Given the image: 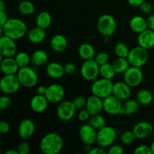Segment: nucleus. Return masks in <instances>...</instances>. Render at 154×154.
Returning a JSON list of instances; mask_svg holds the SVG:
<instances>
[{
  "mask_svg": "<svg viewBox=\"0 0 154 154\" xmlns=\"http://www.w3.org/2000/svg\"><path fill=\"white\" fill-rule=\"evenodd\" d=\"M39 148L45 154H58L63 148V140L59 134L49 132L42 138Z\"/></svg>",
  "mask_w": 154,
  "mask_h": 154,
  "instance_id": "obj_1",
  "label": "nucleus"
},
{
  "mask_svg": "<svg viewBox=\"0 0 154 154\" xmlns=\"http://www.w3.org/2000/svg\"><path fill=\"white\" fill-rule=\"evenodd\" d=\"M1 32L4 35L11 38L19 40L27 34V26L22 20L11 18L1 27Z\"/></svg>",
  "mask_w": 154,
  "mask_h": 154,
  "instance_id": "obj_2",
  "label": "nucleus"
},
{
  "mask_svg": "<svg viewBox=\"0 0 154 154\" xmlns=\"http://www.w3.org/2000/svg\"><path fill=\"white\" fill-rule=\"evenodd\" d=\"M114 83L112 80L100 78L93 81L91 86L92 94L104 99L108 96L112 95Z\"/></svg>",
  "mask_w": 154,
  "mask_h": 154,
  "instance_id": "obj_3",
  "label": "nucleus"
},
{
  "mask_svg": "<svg viewBox=\"0 0 154 154\" xmlns=\"http://www.w3.org/2000/svg\"><path fill=\"white\" fill-rule=\"evenodd\" d=\"M97 29L101 35L109 37L114 34L117 30V22L113 16L105 14L99 17L97 22Z\"/></svg>",
  "mask_w": 154,
  "mask_h": 154,
  "instance_id": "obj_4",
  "label": "nucleus"
},
{
  "mask_svg": "<svg viewBox=\"0 0 154 154\" xmlns=\"http://www.w3.org/2000/svg\"><path fill=\"white\" fill-rule=\"evenodd\" d=\"M127 59L131 66L141 68L148 61V51L139 45L134 47L129 51Z\"/></svg>",
  "mask_w": 154,
  "mask_h": 154,
  "instance_id": "obj_5",
  "label": "nucleus"
},
{
  "mask_svg": "<svg viewBox=\"0 0 154 154\" xmlns=\"http://www.w3.org/2000/svg\"><path fill=\"white\" fill-rule=\"evenodd\" d=\"M17 75L21 86H23L26 88H32L35 87L38 81V75L37 72L34 69L29 66L20 68Z\"/></svg>",
  "mask_w": 154,
  "mask_h": 154,
  "instance_id": "obj_6",
  "label": "nucleus"
},
{
  "mask_svg": "<svg viewBox=\"0 0 154 154\" xmlns=\"http://www.w3.org/2000/svg\"><path fill=\"white\" fill-rule=\"evenodd\" d=\"M117 136V131L114 127L105 126L101 129L98 130L96 142L99 146L106 148V147H109L110 146L114 144Z\"/></svg>",
  "mask_w": 154,
  "mask_h": 154,
  "instance_id": "obj_7",
  "label": "nucleus"
},
{
  "mask_svg": "<svg viewBox=\"0 0 154 154\" xmlns=\"http://www.w3.org/2000/svg\"><path fill=\"white\" fill-rule=\"evenodd\" d=\"M99 66L94 59L84 60L81 66V75L87 81H94L99 75Z\"/></svg>",
  "mask_w": 154,
  "mask_h": 154,
  "instance_id": "obj_8",
  "label": "nucleus"
},
{
  "mask_svg": "<svg viewBox=\"0 0 154 154\" xmlns=\"http://www.w3.org/2000/svg\"><path fill=\"white\" fill-rule=\"evenodd\" d=\"M20 86L21 84L17 75H5L0 81V89L6 95L17 93Z\"/></svg>",
  "mask_w": 154,
  "mask_h": 154,
  "instance_id": "obj_9",
  "label": "nucleus"
},
{
  "mask_svg": "<svg viewBox=\"0 0 154 154\" xmlns=\"http://www.w3.org/2000/svg\"><path fill=\"white\" fill-rule=\"evenodd\" d=\"M143 78L144 75L141 68L135 66H130L123 74V81L132 88L138 87L142 82Z\"/></svg>",
  "mask_w": 154,
  "mask_h": 154,
  "instance_id": "obj_10",
  "label": "nucleus"
},
{
  "mask_svg": "<svg viewBox=\"0 0 154 154\" xmlns=\"http://www.w3.org/2000/svg\"><path fill=\"white\" fill-rule=\"evenodd\" d=\"M76 110L73 102L62 101L57 108V117L62 121H69L74 117Z\"/></svg>",
  "mask_w": 154,
  "mask_h": 154,
  "instance_id": "obj_11",
  "label": "nucleus"
},
{
  "mask_svg": "<svg viewBox=\"0 0 154 154\" xmlns=\"http://www.w3.org/2000/svg\"><path fill=\"white\" fill-rule=\"evenodd\" d=\"M17 47L13 38L6 35L0 37V55L2 57H13L16 55Z\"/></svg>",
  "mask_w": 154,
  "mask_h": 154,
  "instance_id": "obj_12",
  "label": "nucleus"
},
{
  "mask_svg": "<svg viewBox=\"0 0 154 154\" xmlns=\"http://www.w3.org/2000/svg\"><path fill=\"white\" fill-rule=\"evenodd\" d=\"M122 106H123L122 101L114 95H111L103 99L104 111L110 115L120 114Z\"/></svg>",
  "mask_w": 154,
  "mask_h": 154,
  "instance_id": "obj_13",
  "label": "nucleus"
},
{
  "mask_svg": "<svg viewBox=\"0 0 154 154\" xmlns=\"http://www.w3.org/2000/svg\"><path fill=\"white\" fill-rule=\"evenodd\" d=\"M97 133L98 131L94 129L90 123L83 125L79 129L80 138L86 145L91 146L96 142Z\"/></svg>",
  "mask_w": 154,
  "mask_h": 154,
  "instance_id": "obj_14",
  "label": "nucleus"
},
{
  "mask_svg": "<svg viewBox=\"0 0 154 154\" xmlns=\"http://www.w3.org/2000/svg\"><path fill=\"white\" fill-rule=\"evenodd\" d=\"M45 96L49 103H60L63 101L65 96V90L60 84H51L48 87Z\"/></svg>",
  "mask_w": 154,
  "mask_h": 154,
  "instance_id": "obj_15",
  "label": "nucleus"
},
{
  "mask_svg": "<svg viewBox=\"0 0 154 154\" xmlns=\"http://www.w3.org/2000/svg\"><path fill=\"white\" fill-rule=\"evenodd\" d=\"M35 132V125L30 119H24L18 126V135L22 139H29Z\"/></svg>",
  "mask_w": 154,
  "mask_h": 154,
  "instance_id": "obj_16",
  "label": "nucleus"
},
{
  "mask_svg": "<svg viewBox=\"0 0 154 154\" xmlns=\"http://www.w3.org/2000/svg\"><path fill=\"white\" fill-rule=\"evenodd\" d=\"M131 89L132 87H129L125 81H117L114 84L112 95L121 101H126L130 97L132 93Z\"/></svg>",
  "mask_w": 154,
  "mask_h": 154,
  "instance_id": "obj_17",
  "label": "nucleus"
},
{
  "mask_svg": "<svg viewBox=\"0 0 154 154\" xmlns=\"http://www.w3.org/2000/svg\"><path fill=\"white\" fill-rule=\"evenodd\" d=\"M153 126L150 123L146 121H141L134 126L132 131L138 139L147 138L153 132Z\"/></svg>",
  "mask_w": 154,
  "mask_h": 154,
  "instance_id": "obj_18",
  "label": "nucleus"
},
{
  "mask_svg": "<svg viewBox=\"0 0 154 154\" xmlns=\"http://www.w3.org/2000/svg\"><path fill=\"white\" fill-rule=\"evenodd\" d=\"M85 108L91 115L101 114L102 111H104L103 99L95 95H92L87 98Z\"/></svg>",
  "mask_w": 154,
  "mask_h": 154,
  "instance_id": "obj_19",
  "label": "nucleus"
},
{
  "mask_svg": "<svg viewBox=\"0 0 154 154\" xmlns=\"http://www.w3.org/2000/svg\"><path fill=\"white\" fill-rule=\"evenodd\" d=\"M48 100L45 97V95L36 94L33 96L30 100V108L34 112L42 113L48 107Z\"/></svg>",
  "mask_w": 154,
  "mask_h": 154,
  "instance_id": "obj_20",
  "label": "nucleus"
},
{
  "mask_svg": "<svg viewBox=\"0 0 154 154\" xmlns=\"http://www.w3.org/2000/svg\"><path fill=\"white\" fill-rule=\"evenodd\" d=\"M1 70L4 75H17L20 67L13 57H4L1 60Z\"/></svg>",
  "mask_w": 154,
  "mask_h": 154,
  "instance_id": "obj_21",
  "label": "nucleus"
},
{
  "mask_svg": "<svg viewBox=\"0 0 154 154\" xmlns=\"http://www.w3.org/2000/svg\"><path fill=\"white\" fill-rule=\"evenodd\" d=\"M138 45L145 49H151L154 47V31L147 29L139 33L138 36Z\"/></svg>",
  "mask_w": 154,
  "mask_h": 154,
  "instance_id": "obj_22",
  "label": "nucleus"
},
{
  "mask_svg": "<svg viewBox=\"0 0 154 154\" xmlns=\"http://www.w3.org/2000/svg\"><path fill=\"white\" fill-rule=\"evenodd\" d=\"M47 75L53 79H60L66 74L64 66L57 62H51L48 63L46 67Z\"/></svg>",
  "mask_w": 154,
  "mask_h": 154,
  "instance_id": "obj_23",
  "label": "nucleus"
},
{
  "mask_svg": "<svg viewBox=\"0 0 154 154\" xmlns=\"http://www.w3.org/2000/svg\"><path fill=\"white\" fill-rule=\"evenodd\" d=\"M46 38V31L45 29L36 26L31 29L27 32V38L29 42L34 45L42 43Z\"/></svg>",
  "mask_w": 154,
  "mask_h": 154,
  "instance_id": "obj_24",
  "label": "nucleus"
},
{
  "mask_svg": "<svg viewBox=\"0 0 154 154\" xmlns=\"http://www.w3.org/2000/svg\"><path fill=\"white\" fill-rule=\"evenodd\" d=\"M51 47L55 52L62 53L65 51L68 46V40L63 35L56 34L51 38Z\"/></svg>",
  "mask_w": 154,
  "mask_h": 154,
  "instance_id": "obj_25",
  "label": "nucleus"
},
{
  "mask_svg": "<svg viewBox=\"0 0 154 154\" xmlns=\"http://www.w3.org/2000/svg\"><path fill=\"white\" fill-rule=\"evenodd\" d=\"M129 27L134 32L139 34L147 29V19L142 16H134L129 21Z\"/></svg>",
  "mask_w": 154,
  "mask_h": 154,
  "instance_id": "obj_26",
  "label": "nucleus"
},
{
  "mask_svg": "<svg viewBox=\"0 0 154 154\" xmlns=\"http://www.w3.org/2000/svg\"><path fill=\"white\" fill-rule=\"evenodd\" d=\"M78 52L80 57L84 60L94 59L96 55L94 47L89 43L81 44L78 48Z\"/></svg>",
  "mask_w": 154,
  "mask_h": 154,
  "instance_id": "obj_27",
  "label": "nucleus"
},
{
  "mask_svg": "<svg viewBox=\"0 0 154 154\" xmlns=\"http://www.w3.org/2000/svg\"><path fill=\"white\" fill-rule=\"evenodd\" d=\"M48 55L44 50H36L31 55V63L36 67H40L47 63Z\"/></svg>",
  "mask_w": 154,
  "mask_h": 154,
  "instance_id": "obj_28",
  "label": "nucleus"
},
{
  "mask_svg": "<svg viewBox=\"0 0 154 154\" xmlns=\"http://www.w3.org/2000/svg\"><path fill=\"white\" fill-rule=\"evenodd\" d=\"M139 105L136 99H127L123 103L120 114L132 115L135 114L139 108Z\"/></svg>",
  "mask_w": 154,
  "mask_h": 154,
  "instance_id": "obj_29",
  "label": "nucleus"
},
{
  "mask_svg": "<svg viewBox=\"0 0 154 154\" xmlns=\"http://www.w3.org/2000/svg\"><path fill=\"white\" fill-rule=\"evenodd\" d=\"M111 64L114 67L116 74H124L131 66L128 59L124 57H117Z\"/></svg>",
  "mask_w": 154,
  "mask_h": 154,
  "instance_id": "obj_30",
  "label": "nucleus"
},
{
  "mask_svg": "<svg viewBox=\"0 0 154 154\" xmlns=\"http://www.w3.org/2000/svg\"><path fill=\"white\" fill-rule=\"evenodd\" d=\"M35 23L37 26L46 29L52 23V17L48 11H42L36 17Z\"/></svg>",
  "mask_w": 154,
  "mask_h": 154,
  "instance_id": "obj_31",
  "label": "nucleus"
},
{
  "mask_svg": "<svg viewBox=\"0 0 154 154\" xmlns=\"http://www.w3.org/2000/svg\"><path fill=\"white\" fill-rule=\"evenodd\" d=\"M136 99L140 105H148L153 102V96L148 90H140L136 93Z\"/></svg>",
  "mask_w": 154,
  "mask_h": 154,
  "instance_id": "obj_32",
  "label": "nucleus"
},
{
  "mask_svg": "<svg viewBox=\"0 0 154 154\" xmlns=\"http://www.w3.org/2000/svg\"><path fill=\"white\" fill-rule=\"evenodd\" d=\"M17 8L21 14L26 15V16H29V15L33 14L35 13V11L33 3L30 1H28V0H23V1L20 2L18 5Z\"/></svg>",
  "mask_w": 154,
  "mask_h": 154,
  "instance_id": "obj_33",
  "label": "nucleus"
},
{
  "mask_svg": "<svg viewBox=\"0 0 154 154\" xmlns=\"http://www.w3.org/2000/svg\"><path fill=\"white\" fill-rule=\"evenodd\" d=\"M116 75V72L114 71L111 63H105V64L100 66L99 67V75L102 78L105 79L112 80Z\"/></svg>",
  "mask_w": 154,
  "mask_h": 154,
  "instance_id": "obj_34",
  "label": "nucleus"
},
{
  "mask_svg": "<svg viewBox=\"0 0 154 154\" xmlns=\"http://www.w3.org/2000/svg\"><path fill=\"white\" fill-rule=\"evenodd\" d=\"M89 123L97 131L106 126L105 119L101 115V114L91 115L90 120H89Z\"/></svg>",
  "mask_w": 154,
  "mask_h": 154,
  "instance_id": "obj_35",
  "label": "nucleus"
},
{
  "mask_svg": "<svg viewBox=\"0 0 154 154\" xmlns=\"http://www.w3.org/2000/svg\"><path fill=\"white\" fill-rule=\"evenodd\" d=\"M14 59L20 68L29 66V63H31V57H29V55L24 51L17 53L14 56Z\"/></svg>",
  "mask_w": 154,
  "mask_h": 154,
  "instance_id": "obj_36",
  "label": "nucleus"
},
{
  "mask_svg": "<svg viewBox=\"0 0 154 154\" xmlns=\"http://www.w3.org/2000/svg\"><path fill=\"white\" fill-rule=\"evenodd\" d=\"M130 50L127 45L123 42H119L114 46V53L117 57H124L127 58Z\"/></svg>",
  "mask_w": 154,
  "mask_h": 154,
  "instance_id": "obj_37",
  "label": "nucleus"
},
{
  "mask_svg": "<svg viewBox=\"0 0 154 154\" xmlns=\"http://www.w3.org/2000/svg\"><path fill=\"white\" fill-rule=\"evenodd\" d=\"M135 138L136 137H135L133 131H125L120 135V141L123 144H126V145H129V144H132L135 141Z\"/></svg>",
  "mask_w": 154,
  "mask_h": 154,
  "instance_id": "obj_38",
  "label": "nucleus"
},
{
  "mask_svg": "<svg viewBox=\"0 0 154 154\" xmlns=\"http://www.w3.org/2000/svg\"><path fill=\"white\" fill-rule=\"evenodd\" d=\"M87 99L84 96H78L75 97L73 99V103L75 105V108L77 110H81L86 107V104H87Z\"/></svg>",
  "mask_w": 154,
  "mask_h": 154,
  "instance_id": "obj_39",
  "label": "nucleus"
},
{
  "mask_svg": "<svg viewBox=\"0 0 154 154\" xmlns=\"http://www.w3.org/2000/svg\"><path fill=\"white\" fill-rule=\"evenodd\" d=\"M94 60H96V63H97L99 66H102V65L108 63V60H109V55H108V53L106 52H100L99 53V54H96Z\"/></svg>",
  "mask_w": 154,
  "mask_h": 154,
  "instance_id": "obj_40",
  "label": "nucleus"
},
{
  "mask_svg": "<svg viewBox=\"0 0 154 154\" xmlns=\"http://www.w3.org/2000/svg\"><path fill=\"white\" fill-rule=\"evenodd\" d=\"M12 105V101L7 95L0 97V109L6 110L10 108Z\"/></svg>",
  "mask_w": 154,
  "mask_h": 154,
  "instance_id": "obj_41",
  "label": "nucleus"
},
{
  "mask_svg": "<svg viewBox=\"0 0 154 154\" xmlns=\"http://www.w3.org/2000/svg\"><path fill=\"white\" fill-rule=\"evenodd\" d=\"M17 150L19 154H29L31 150V147H30L29 143L23 141V142H21L20 144H18Z\"/></svg>",
  "mask_w": 154,
  "mask_h": 154,
  "instance_id": "obj_42",
  "label": "nucleus"
},
{
  "mask_svg": "<svg viewBox=\"0 0 154 154\" xmlns=\"http://www.w3.org/2000/svg\"><path fill=\"white\" fill-rule=\"evenodd\" d=\"M134 153L135 154H153L150 146L149 147V146L144 145V144L138 146L134 150Z\"/></svg>",
  "mask_w": 154,
  "mask_h": 154,
  "instance_id": "obj_43",
  "label": "nucleus"
},
{
  "mask_svg": "<svg viewBox=\"0 0 154 154\" xmlns=\"http://www.w3.org/2000/svg\"><path fill=\"white\" fill-rule=\"evenodd\" d=\"M90 117H91V114H90V112L86 108H83L78 113V119L81 122H86L90 120Z\"/></svg>",
  "mask_w": 154,
  "mask_h": 154,
  "instance_id": "obj_44",
  "label": "nucleus"
},
{
  "mask_svg": "<svg viewBox=\"0 0 154 154\" xmlns=\"http://www.w3.org/2000/svg\"><path fill=\"white\" fill-rule=\"evenodd\" d=\"M124 150L123 147L119 144H112L108 147V153L109 154H123Z\"/></svg>",
  "mask_w": 154,
  "mask_h": 154,
  "instance_id": "obj_45",
  "label": "nucleus"
},
{
  "mask_svg": "<svg viewBox=\"0 0 154 154\" xmlns=\"http://www.w3.org/2000/svg\"><path fill=\"white\" fill-rule=\"evenodd\" d=\"M65 72L67 75H72L76 72V65L73 63H67L64 65Z\"/></svg>",
  "mask_w": 154,
  "mask_h": 154,
  "instance_id": "obj_46",
  "label": "nucleus"
},
{
  "mask_svg": "<svg viewBox=\"0 0 154 154\" xmlns=\"http://www.w3.org/2000/svg\"><path fill=\"white\" fill-rule=\"evenodd\" d=\"M140 9H141V12L144 14H150L152 12V5L147 2H144L142 4L140 5Z\"/></svg>",
  "mask_w": 154,
  "mask_h": 154,
  "instance_id": "obj_47",
  "label": "nucleus"
},
{
  "mask_svg": "<svg viewBox=\"0 0 154 154\" xmlns=\"http://www.w3.org/2000/svg\"><path fill=\"white\" fill-rule=\"evenodd\" d=\"M10 130V125L6 121L0 122V132L2 134H6Z\"/></svg>",
  "mask_w": 154,
  "mask_h": 154,
  "instance_id": "obj_48",
  "label": "nucleus"
},
{
  "mask_svg": "<svg viewBox=\"0 0 154 154\" xmlns=\"http://www.w3.org/2000/svg\"><path fill=\"white\" fill-rule=\"evenodd\" d=\"M89 154H106L108 153V151L104 149V147H93V148L90 149V151L88 152Z\"/></svg>",
  "mask_w": 154,
  "mask_h": 154,
  "instance_id": "obj_49",
  "label": "nucleus"
},
{
  "mask_svg": "<svg viewBox=\"0 0 154 154\" xmlns=\"http://www.w3.org/2000/svg\"><path fill=\"white\" fill-rule=\"evenodd\" d=\"M9 20L8 14L5 11H0V27H2Z\"/></svg>",
  "mask_w": 154,
  "mask_h": 154,
  "instance_id": "obj_50",
  "label": "nucleus"
},
{
  "mask_svg": "<svg viewBox=\"0 0 154 154\" xmlns=\"http://www.w3.org/2000/svg\"><path fill=\"white\" fill-rule=\"evenodd\" d=\"M147 29L154 31V14H150L147 18Z\"/></svg>",
  "mask_w": 154,
  "mask_h": 154,
  "instance_id": "obj_51",
  "label": "nucleus"
},
{
  "mask_svg": "<svg viewBox=\"0 0 154 154\" xmlns=\"http://www.w3.org/2000/svg\"><path fill=\"white\" fill-rule=\"evenodd\" d=\"M127 2L130 5L133 7H140V5L144 2H145V0H127Z\"/></svg>",
  "mask_w": 154,
  "mask_h": 154,
  "instance_id": "obj_52",
  "label": "nucleus"
},
{
  "mask_svg": "<svg viewBox=\"0 0 154 154\" xmlns=\"http://www.w3.org/2000/svg\"><path fill=\"white\" fill-rule=\"evenodd\" d=\"M47 89H48V87H45V86H38L37 87V93L40 95H45Z\"/></svg>",
  "mask_w": 154,
  "mask_h": 154,
  "instance_id": "obj_53",
  "label": "nucleus"
},
{
  "mask_svg": "<svg viewBox=\"0 0 154 154\" xmlns=\"http://www.w3.org/2000/svg\"><path fill=\"white\" fill-rule=\"evenodd\" d=\"M6 8V5H5V3L4 2L3 0H1L0 1V11H5Z\"/></svg>",
  "mask_w": 154,
  "mask_h": 154,
  "instance_id": "obj_54",
  "label": "nucleus"
},
{
  "mask_svg": "<svg viewBox=\"0 0 154 154\" xmlns=\"http://www.w3.org/2000/svg\"><path fill=\"white\" fill-rule=\"evenodd\" d=\"M5 154H19V153L17 150H8L5 152Z\"/></svg>",
  "mask_w": 154,
  "mask_h": 154,
  "instance_id": "obj_55",
  "label": "nucleus"
},
{
  "mask_svg": "<svg viewBox=\"0 0 154 154\" xmlns=\"http://www.w3.org/2000/svg\"><path fill=\"white\" fill-rule=\"evenodd\" d=\"M150 148H151L152 153H153V154H154V141L152 142V144H150Z\"/></svg>",
  "mask_w": 154,
  "mask_h": 154,
  "instance_id": "obj_56",
  "label": "nucleus"
}]
</instances>
